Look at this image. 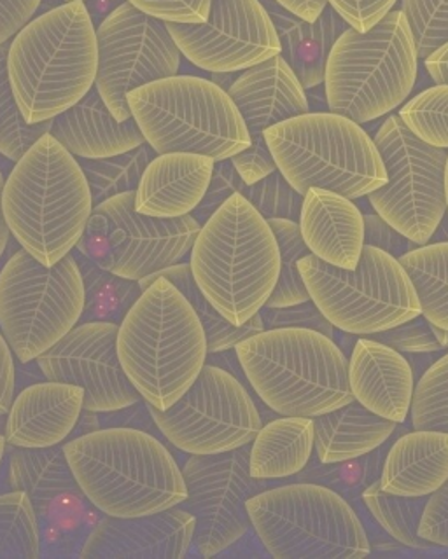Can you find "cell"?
Here are the masks:
<instances>
[{"mask_svg": "<svg viewBox=\"0 0 448 559\" xmlns=\"http://www.w3.org/2000/svg\"><path fill=\"white\" fill-rule=\"evenodd\" d=\"M2 209L20 247L45 266H55L86 231L95 201L80 159L48 133L14 163Z\"/></svg>", "mask_w": 448, "mask_h": 559, "instance_id": "obj_1", "label": "cell"}, {"mask_svg": "<svg viewBox=\"0 0 448 559\" xmlns=\"http://www.w3.org/2000/svg\"><path fill=\"white\" fill-rule=\"evenodd\" d=\"M119 362L142 401L170 409L197 381L209 358L205 329L170 280L145 288L119 322Z\"/></svg>", "mask_w": 448, "mask_h": 559, "instance_id": "obj_2", "label": "cell"}, {"mask_svg": "<svg viewBox=\"0 0 448 559\" xmlns=\"http://www.w3.org/2000/svg\"><path fill=\"white\" fill-rule=\"evenodd\" d=\"M97 28L84 2L34 17L10 43L8 75L28 124L71 109L97 81Z\"/></svg>", "mask_w": 448, "mask_h": 559, "instance_id": "obj_3", "label": "cell"}, {"mask_svg": "<svg viewBox=\"0 0 448 559\" xmlns=\"http://www.w3.org/2000/svg\"><path fill=\"white\" fill-rule=\"evenodd\" d=\"M63 450L84 497L106 515L156 514L188 497L182 468L141 428H101L75 437Z\"/></svg>", "mask_w": 448, "mask_h": 559, "instance_id": "obj_4", "label": "cell"}, {"mask_svg": "<svg viewBox=\"0 0 448 559\" xmlns=\"http://www.w3.org/2000/svg\"><path fill=\"white\" fill-rule=\"evenodd\" d=\"M189 266L215 310L244 325L267 306L281 275V249L269 221L237 192L200 227Z\"/></svg>", "mask_w": 448, "mask_h": 559, "instance_id": "obj_5", "label": "cell"}, {"mask_svg": "<svg viewBox=\"0 0 448 559\" xmlns=\"http://www.w3.org/2000/svg\"><path fill=\"white\" fill-rule=\"evenodd\" d=\"M246 380L281 416L316 418L354 401L349 360L313 329H264L235 346Z\"/></svg>", "mask_w": 448, "mask_h": 559, "instance_id": "obj_6", "label": "cell"}, {"mask_svg": "<svg viewBox=\"0 0 448 559\" xmlns=\"http://www.w3.org/2000/svg\"><path fill=\"white\" fill-rule=\"evenodd\" d=\"M417 72L409 20L392 9L368 32L349 26L334 43L325 72L328 107L359 124L375 121L409 100Z\"/></svg>", "mask_w": 448, "mask_h": 559, "instance_id": "obj_7", "label": "cell"}, {"mask_svg": "<svg viewBox=\"0 0 448 559\" xmlns=\"http://www.w3.org/2000/svg\"><path fill=\"white\" fill-rule=\"evenodd\" d=\"M264 140L278 170L302 197L321 188L357 200L387 183L375 140L340 114H302L270 127Z\"/></svg>", "mask_w": 448, "mask_h": 559, "instance_id": "obj_8", "label": "cell"}, {"mask_svg": "<svg viewBox=\"0 0 448 559\" xmlns=\"http://www.w3.org/2000/svg\"><path fill=\"white\" fill-rule=\"evenodd\" d=\"M127 100L156 154L194 153L223 162L251 145L232 96L209 79L172 75L132 90Z\"/></svg>", "mask_w": 448, "mask_h": 559, "instance_id": "obj_9", "label": "cell"}, {"mask_svg": "<svg viewBox=\"0 0 448 559\" xmlns=\"http://www.w3.org/2000/svg\"><path fill=\"white\" fill-rule=\"evenodd\" d=\"M247 512L275 559H363L372 550L356 511L326 486L267 488L249 498Z\"/></svg>", "mask_w": 448, "mask_h": 559, "instance_id": "obj_10", "label": "cell"}, {"mask_svg": "<svg viewBox=\"0 0 448 559\" xmlns=\"http://www.w3.org/2000/svg\"><path fill=\"white\" fill-rule=\"evenodd\" d=\"M310 299L333 328L372 336L421 317V301L400 259L366 245L356 270H342L308 253L298 261Z\"/></svg>", "mask_w": 448, "mask_h": 559, "instance_id": "obj_11", "label": "cell"}, {"mask_svg": "<svg viewBox=\"0 0 448 559\" xmlns=\"http://www.w3.org/2000/svg\"><path fill=\"white\" fill-rule=\"evenodd\" d=\"M86 293L75 255L45 266L20 249L0 270V331L20 362L57 345L83 320Z\"/></svg>", "mask_w": 448, "mask_h": 559, "instance_id": "obj_12", "label": "cell"}, {"mask_svg": "<svg viewBox=\"0 0 448 559\" xmlns=\"http://www.w3.org/2000/svg\"><path fill=\"white\" fill-rule=\"evenodd\" d=\"M200 227L193 215L160 218L139 214L135 191L121 192L93 209L75 249L102 270L141 282L182 261L193 249Z\"/></svg>", "mask_w": 448, "mask_h": 559, "instance_id": "obj_13", "label": "cell"}, {"mask_svg": "<svg viewBox=\"0 0 448 559\" xmlns=\"http://www.w3.org/2000/svg\"><path fill=\"white\" fill-rule=\"evenodd\" d=\"M374 140L386 165L387 183L369 192V203L410 241L426 245L447 214L448 151L413 135L400 114L389 116Z\"/></svg>", "mask_w": 448, "mask_h": 559, "instance_id": "obj_14", "label": "cell"}, {"mask_svg": "<svg viewBox=\"0 0 448 559\" xmlns=\"http://www.w3.org/2000/svg\"><path fill=\"white\" fill-rule=\"evenodd\" d=\"M148 409L163 437L188 454L238 450L251 444L263 427L260 411L243 381L214 364H205L170 409L150 404Z\"/></svg>", "mask_w": 448, "mask_h": 559, "instance_id": "obj_15", "label": "cell"}, {"mask_svg": "<svg viewBox=\"0 0 448 559\" xmlns=\"http://www.w3.org/2000/svg\"><path fill=\"white\" fill-rule=\"evenodd\" d=\"M95 87L118 121L132 119L127 95L160 79L177 75L182 52L167 23L141 13L130 2L113 9L97 28Z\"/></svg>", "mask_w": 448, "mask_h": 559, "instance_id": "obj_16", "label": "cell"}, {"mask_svg": "<svg viewBox=\"0 0 448 559\" xmlns=\"http://www.w3.org/2000/svg\"><path fill=\"white\" fill-rule=\"evenodd\" d=\"M251 448L215 454H189L182 465L186 511L194 518L193 547L212 558L246 537L252 523L247 512L249 498L267 489L264 480L252 477Z\"/></svg>", "mask_w": 448, "mask_h": 559, "instance_id": "obj_17", "label": "cell"}, {"mask_svg": "<svg viewBox=\"0 0 448 559\" xmlns=\"http://www.w3.org/2000/svg\"><path fill=\"white\" fill-rule=\"evenodd\" d=\"M182 57L212 74H234L281 55V40L261 0H212L203 23H167Z\"/></svg>", "mask_w": 448, "mask_h": 559, "instance_id": "obj_18", "label": "cell"}, {"mask_svg": "<svg viewBox=\"0 0 448 559\" xmlns=\"http://www.w3.org/2000/svg\"><path fill=\"white\" fill-rule=\"evenodd\" d=\"M119 323L90 320L37 357L46 380L78 384L84 390V411L115 413L142 397L125 374L118 355Z\"/></svg>", "mask_w": 448, "mask_h": 559, "instance_id": "obj_19", "label": "cell"}, {"mask_svg": "<svg viewBox=\"0 0 448 559\" xmlns=\"http://www.w3.org/2000/svg\"><path fill=\"white\" fill-rule=\"evenodd\" d=\"M194 518L172 507L139 518L107 515L84 540L83 559H182L193 546Z\"/></svg>", "mask_w": 448, "mask_h": 559, "instance_id": "obj_20", "label": "cell"}, {"mask_svg": "<svg viewBox=\"0 0 448 559\" xmlns=\"http://www.w3.org/2000/svg\"><path fill=\"white\" fill-rule=\"evenodd\" d=\"M84 390L78 384L43 381L14 395L5 416L8 444L43 450L62 444L80 424Z\"/></svg>", "mask_w": 448, "mask_h": 559, "instance_id": "obj_21", "label": "cell"}, {"mask_svg": "<svg viewBox=\"0 0 448 559\" xmlns=\"http://www.w3.org/2000/svg\"><path fill=\"white\" fill-rule=\"evenodd\" d=\"M352 395L375 415L403 424L412 407V366L403 354L380 341L359 337L349 360Z\"/></svg>", "mask_w": 448, "mask_h": 559, "instance_id": "obj_22", "label": "cell"}, {"mask_svg": "<svg viewBox=\"0 0 448 559\" xmlns=\"http://www.w3.org/2000/svg\"><path fill=\"white\" fill-rule=\"evenodd\" d=\"M226 92L243 114L251 139L264 136L273 124L310 112L304 84L281 55L244 70Z\"/></svg>", "mask_w": 448, "mask_h": 559, "instance_id": "obj_23", "label": "cell"}, {"mask_svg": "<svg viewBox=\"0 0 448 559\" xmlns=\"http://www.w3.org/2000/svg\"><path fill=\"white\" fill-rule=\"evenodd\" d=\"M298 224L316 258L342 270H356L365 249V215L351 198L328 189H308Z\"/></svg>", "mask_w": 448, "mask_h": 559, "instance_id": "obj_24", "label": "cell"}, {"mask_svg": "<svg viewBox=\"0 0 448 559\" xmlns=\"http://www.w3.org/2000/svg\"><path fill=\"white\" fill-rule=\"evenodd\" d=\"M214 165L203 154H156L137 186V212L160 218L193 214L209 189Z\"/></svg>", "mask_w": 448, "mask_h": 559, "instance_id": "obj_25", "label": "cell"}, {"mask_svg": "<svg viewBox=\"0 0 448 559\" xmlns=\"http://www.w3.org/2000/svg\"><path fill=\"white\" fill-rule=\"evenodd\" d=\"M49 133L78 159H102L145 144L135 119L118 121L97 87L57 116Z\"/></svg>", "mask_w": 448, "mask_h": 559, "instance_id": "obj_26", "label": "cell"}, {"mask_svg": "<svg viewBox=\"0 0 448 559\" xmlns=\"http://www.w3.org/2000/svg\"><path fill=\"white\" fill-rule=\"evenodd\" d=\"M272 17L279 40H281V57L293 69L299 83L305 90H313L325 83L326 63L331 48L340 35L347 31V23L331 5L316 22H305L295 16L275 0H261Z\"/></svg>", "mask_w": 448, "mask_h": 559, "instance_id": "obj_27", "label": "cell"}, {"mask_svg": "<svg viewBox=\"0 0 448 559\" xmlns=\"http://www.w3.org/2000/svg\"><path fill=\"white\" fill-rule=\"evenodd\" d=\"M448 479V433L413 430L392 444L380 486L387 493L429 497Z\"/></svg>", "mask_w": 448, "mask_h": 559, "instance_id": "obj_28", "label": "cell"}, {"mask_svg": "<svg viewBox=\"0 0 448 559\" xmlns=\"http://www.w3.org/2000/svg\"><path fill=\"white\" fill-rule=\"evenodd\" d=\"M396 425L354 399L347 406L314 418L317 456L325 465L361 459L380 448L394 433Z\"/></svg>", "mask_w": 448, "mask_h": 559, "instance_id": "obj_29", "label": "cell"}, {"mask_svg": "<svg viewBox=\"0 0 448 559\" xmlns=\"http://www.w3.org/2000/svg\"><path fill=\"white\" fill-rule=\"evenodd\" d=\"M249 453L252 477L286 479L307 467L316 451L314 418L281 416L256 433Z\"/></svg>", "mask_w": 448, "mask_h": 559, "instance_id": "obj_30", "label": "cell"}, {"mask_svg": "<svg viewBox=\"0 0 448 559\" xmlns=\"http://www.w3.org/2000/svg\"><path fill=\"white\" fill-rule=\"evenodd\" d=\"M8 477L11 489L27 493L40 515L48 514L60 498L83 495L60 444L43 450L16 448L10 454Z\"/></svg>", "mask_w": 448, "mask_h": 559, "instance_id": "obj_31", "label": "cell"}, {"mask_svg": "<svg viewBox=\"0 0 448 559\" xmlns=\"http://www.w3.org/2000/svg\"><path fill=\"white\" fill-rule=\"evenodd\" d=\"M158 278L170 280L172 284L176 285L180 293L185 294L189 305L193 306L198 319H200L203 329H205L207 341H209V355L235 348L238 343H243L247 337L255 336L258 332L264 331V322L260 313L252 317L244 325H234L229 320L224 319L223 314L215 310L214 305L203 296L202 290H200L197 282H194L191 266L185 264V262H177L174 266L165 267V270L158 271V273H154V275L148 276V278H142L139 282L142 293Z\"/></svg>", "mask_w": 448, "mask_h": 559, "instance_id": "obj_32", "label": "cell"}, {"mask_svg": "<svg viewBox=\"0 0 448 559\" xmlns=\"http://www.w3.org/2000/svg\"><path fill=\"white\" fill-rule=\"evenodd\" d=\"M421 301L422 317L448 331V241L421 245L400 258Z\"/></svg>", "mask_w": 448, "mask_h": 559, "instance_id": "obj_33", "label": "cell"}, {"mask_svg": "<svg viewBox=\"0 0 448 559\" xmlns=\"http://www.w3.org/2000/svg\"><path fill=\"white\" fill-rule=\"evenodd\" d=\"M75 261L80 264L84 293H86L83 322H90V320L121 322L142 294L139 282L113 275L109 271L93 264L80 252L75 253Z\"/></svg>", "mask_w": 448, "mask_h": 559, "instance_id": "obj_34", "label": "cell"}, {"mask_svg": "<svg viewBox=\"0 0 448 559\" xmlns=\"http://www.w3.org/2000/svg\"><path fill=\"white\" fill-rule=\"evenodd\" d=\"M363 502L368 507L375 521L400 544L412 549L429 547V542L422 538L418 533L427 497L387 493L380 486V480H377L363 491Z\"/></svg>", "mask_w": 448, "mask_h": 559, "instance_id": "obj_35", "label": "cell"}, {"mask_svg": "<svg viewBox=\"0 0 448 559\" xmlns=\"http://www.w3.org/2000/svg\"><path fill=\"white\" fill-rule=\"evenodd\" d=\"M154 156H156L154 148L150 144H144L116 156L80 159L81 168L92 189L95 206L118 197L121 192L135 191L142 174Z\"/></svg>", "mask_w": 448, "mask_h": 559, "instance_id": "obj_36", "label": "cell"}, {"mask_svg": "<svg viewBox=\"0 0 448 559\" xmlns=\"http://www.w3.org/2000/svg\"><path fill=\"white\" fill-rule=\"evenodd\" d=\"M40 528L31 497L0 495V559H39Z\"/></svg>", "mask_w": 448, "mask_h": 559, "instance_id": "obj_37", "label": "cell"}, {"mask_svg": "<svg viewBox=\"0 0 448 559\" xmlns=\"http://www.w3.org/2000/svg\"><path fill=\"white\" fill-rule=\"evenodd\" d=\"M8 51H10V43L2 44L0 46V154H4L13 163H19L40 136L48 135L54 128V119L36 122V124H28L25 121L10 84Z\"/></svg>", "mask_w": 448, "mask_h": 559, "instance_id": "obj_38", "label": "cell"}, {"mask_svg": "<svg viewBox=\"0 0 448 559\" xmlns=\"http://www.w3.org/2000/svg\"><path fill=\"white\" fill-rule=\"evenodd\" d=\"M269 224L275 233L279 249H281V275L267 306L284 308V306L310 301V294L298 267L299 259L310 253L302 236L299 224L290 218H270Z\"/></svg>", "mask_w": 448, "mask_h": 559, "instance_id": "obj_39", "label": "cell"}, {"mask_svg": "<svg viewBox=\"0 0 448 559\" xmlns=\"http://www.w3.org/2000/svg\"><path fill=\"white\" fill-rule=\"evenodd\" d=\"M400 118L422 142L448 151V84H435L404 102Z\"/></svg>", "mask_w": 448, "mask_h": 559, "instance_id": "obj_40", "label": "cell"}, {"mask_svg": "<svg viewBox=\"0 0 448 559\" xmlns=\"http://www.w3.org/2000/svg\"><path fill=\"white\" fill-rule=\"evenodd\" d=\"M410 419L415 430L448 433V354L438 358L415 384Z\"/></svg>", "mask_w": 448, "mask_h": 559, "instance_id": "obj_41", "label": "cell"}, {"mask_svg": "<svg viewBox=\"0 0 448 559\" xmlns=\"http://www.w3.org/2000/svg\"><path fill=\"white\" fill-rule=\"evenodd\" d=\"M418 60H426L448 43V0H401Z\"/></svg>", "mask_w": 448, "mask_h": 559, "instance_id": "obj_42", "label": "cell"}, {"mask_svg": "<svg viewBox=\"0 0 448 559\" xmlns=\"http://www.w3.org/2000/svg\"><path fill=\"white\" fill-rule=\"evenodd\" d=\"M252 206L267 221L270 218H290L298 223L304 206V197L296 191L281 171H273L260 182L244 186L240 191Z\"/></svg>", "mask_w": 448, "mask_h": 559, "instance_id": "obj_43", "label": "cell"}, {"mask_svg": "<svg viewBox=\"0 0 448 559\" xmlns=\"http://www.w3.org/2000/svg\"><path fill=\"white\" fill-rule=\"evenodd\" d=\"M372 336H377L375 340L391 346L400 354H433L444 349L436 337L435 328L426 319L421 320L418 317Z\"/></svg>", "mask_w": 448, "mask_h": 559, "instance_id": "obj_44", "label": "cell"}, {"mask_svg": "<svg viewBox=\"0 0 448 559\" xmlns=\"http://www.w3.org/2000/svg\"><path fill=\"white\" fill-rule=\"evenodd\" d=\"M260 314L264 322V329H313L328 337H333L334 334V328L330 320L326 319L313 299L299 302V305L284 306V308L264 306Z\"/></svg>", "mask_w": 448, "mask_h": 559, "instance_id": "obj_45", "label": "cell"}, {"mask_svg": "<svg viewBox=\"0 0 448 559\" xmlns=\"http://www.w3.org/2000/svg\"><path fill=\"white\" fill-rule=\"evenodd\" d=\"M244 186H246V182L240 179V175L235 170L232 159L215 162L205 197L191 215L197 218L198 223H207L223 206L224 201L243 191Z\"/></svg>", "mask_w": 448, "mask_h": 559, "instance_id": "obj_46", "label": "cell"}, {"mask_svg": "<svg viewBox=\"0 0 448 559\" xmlns=\"http://www.w3.org/2000/svg\"><path fill=\"white\" fill-rule=\"evenodd\" d=\"M148 16L165 23H203L212 0H127Z\"/></svg>", "mask_w": 448, "mask_h": 559, "instance_id": "obj_47", "label": "cell"}, {"mask_svg": "<svg viewBox=\"0 0 448 559\" xmlns=\"http://www.w3.org/2000/svg\"><path fill=\"white\" fill-rule=\"evenodd\" d=\"M398 0H328L343 22L357 32L374 28L387 13H391Z\"/></svg>", "mask_w": 448, "mask_h": 559, "instance_id": "obj_48", "label": "cell"}, {"mask_svg": "<svg viewBox=\"0 0 448 559\" xmlns=\"http://www.w3.org/2000/svg\"><path fill=\"white\" fill-rule=\"evenodd\" d=\"M229 159H232L235 170L238 171L240 179H243L247 186L260 182L264 177H269L273 171H278V163L273 159L264 136L251 139V145H249V147L244 148L243 153L235 154V156L229 157Z\"/></svg>", "mask_w": 448, "mask_h": 559, "instance_id": "obj_49", "label": "cell"}, {"mask_svg": "<svg viewBox=\"0 0 448 559\" xmlns=\"http://www.w3.org/2000/svg\"><path fill=\"white\" fill-rule=\"evenodd\" d=\"M418 533L429 544L448 547V479L427 497Z\"/></svg>", "mask_w": 448, "mask_h": 559, "instance_id": "obj_50", "label": "cell"}, {"mask_svg": "<svg viewBox=\"0 0 448 559\" xmlns=\"http://www.w3.org/2000/svg\"><path fill=\"white\" fill-rule=\"evenodd\" d=\"M365 243L386 250L387 253H391L398 259L413 250V241L384 221L377 212L365 215Z\"/></svg>", "mask_w": 448, "mask_h": 559, "instance_id": "obj_51", "label": "cell"}, {"mask_svg": "<svg viewBox=\"0 0 448 559\" xmlns=\"http://www.w3.org/2000/svg\"><path fill=\"white\" fill-rule=\"evenodd\" d=\"M43 0H0V46L11 43L36 16Z\"/></svg>", "mask_w": 448, "mask_h": 559, "instance_id": "obj_52", "label": "cell"}, {"mask_svg": "<svg viewBox=\"0 0 448 559\" xmlns=\"http://www.w3.org/2000/svg\"><path fill=\"white\" fill-rule=\"evenodd\" d=\"M16 390L14 354L4 334L0 332V415H8Z\"/></svg>", "mask_w": 448, "mask_h": 559, "instance_id": "obj_53", "label": "cell"}, {"mask_svg": "<svg viewBox=\"0 0 448 559\" xmlns=\"http://www.w3.org/2000/svg\"><path fill=\"white\" fill-rule=\"evenodd\" d=\"M275 2L305 22H316L328 8V0H275Z\"/></svg>", "mask_w": 448, "mask_h": 559, "instance_id": "obj_54", "label": "cell"}, {"mask_svg": "<svg viewBox=\"0 0 448 559\" xmlns=\"http://www.w3.org/2000/svg\"><path fill=\"white\" fill-rule=\"evenodd\" d=\"M435 84H448V43L424 60Z\"/></svg>", "mask_w": 448, "mask_h": 559, "instance_id": "obj_55", "label": "cell"}, {"mask_svg": "<svg viewBox=\"0 0 448 559\" xmlns=\"http://www.w3.org/2000/svg\"><path fill=\"white\" fill-rule=\"evenodd\" d=\"M5 177L4 174H0V259L4 255L8 245L11 240V229L5 221L4 209H2V191H4Z\"/></svg>", "mask_w": 448, "mask_h": 559, "instance_id": "obj_56", "label": "cell"}, {"mask_svg": "<svg viewBox=\"0 0 448 559\" xmlns=\"http://www.w3.org/2000/svg\"><path fill=\"white\" fill-rule=\"evenodd\" d=\"M5 444H8V441H5V436L4 433H0V465H2V459H4Z\"/></svg>", "mask_w": 448, "mask_h": 559, "instance_id": "obj_57", "label": "cell"}, {"mask_svg": "<svg viewBox=\"0 0 448 559\" xmlns=\"http://www.w3.org/2000/svg\"><path fill=\"white\" fill-rule=\"evenodd\" d=\"M11 159H8V157L4 156V154H0V174H4L5 168H8V165H10Z\"/></svg>", "mask_w": 448, "mask_h": 559, "instance_id": "obj_58", "label": "cell"}, {"mask_svg": "<svg viewBox=\"0 0 448 559\" xmlns=\"http://www.w3.org/2000/svg\"><path fill=\"white\" fill-rule=\"evenodd\" d=\"M445 194H447V210H448V154H447V165H445Z\"/></svg>", "mask_w": 448, "mask_h": 559, "instance_id": "obj_59", "label": "cell"}, {"mask_svg": "<svg viewBox=\"0 0 448 559\" xmlns=\"http://www.w3.org/2000/svg\"><path fill=\"white\" fill-rule=\"evenodd\" d=\"M5 415H0V433H4Z\"/></svg>", "mask_w": 448, "mask_h": 559, "instance_id": "obj_60", "label": "cell"}, {"mask_svg": "<svg viewBox=\"0 0 448 559\" xmlns=\"http://www.w3.org/2000/svg\"><path fill=\"white\" fill-rule=\"evenodd\" d=\"M66 2H84V0H66Z\"/></svg>", "mask_w": 448, "mask_h": 559, "instance_id": "obj_61", "label": "cell"}]
</instances>
